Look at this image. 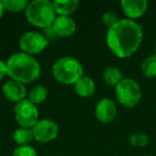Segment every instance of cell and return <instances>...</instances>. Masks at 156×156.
I'll list each match as a JSON object with an SVG mask.
<instances>
[{
  "mask_svg": "<svg viewBox=\"0 0 156 156\" xmlns=\"http://www.w3.org/2000/svg\"><path fill=\"white\" fill-rule=\"evenodd\" d=\"M142 41V27L137 22L127 18L119 20L115 26L108 29L106 34L108 48L121 59L133 56L139 49Z\"/></svg>",
  "mask_w": 156,
  "mask_h": 156,
  "instance_id": "cell-1",
  "label": "cell"
},
{
  "mask_svg": "<svg viewBox=\"0 0 156 156\" xmlns=\"http://www.w3.org/2000/svg\"><path fill=\"white\" fill-rule=\"evenodd\" d=\"M8 75L12 80L20 83H31L41 74V65L33 56L25 52L13 54L7 61Z\"/></svg>",
  "mask_w": 156,
  "mask_h": 156,
  "instance_id": "cell-2",
  "label": "cell"
},
{
  "mask_svg": "<svg viewBox=\"0 0 156 156\" xmlns=\"http://www.w3.org/2000/svg\"><path fill=\"white\" fill-rule=\"evenodd\" d=\"M25 14L31 25L42 29L51 26L57 17L54 3L49 0H33L28 3Z\"/></svg>",
  "mask_w": 156,
  "mask_h": 156,
  "instance_id": "cell-3",
  "label": "cell"
},
{
  "mask_svg": "<svg viewBox=\"0 0 156 156\" xmlns=\"http://www.w3.org/2000/svg\"><path fill=\"white\" fill-rule=\"evenodd\" d=\"M52 76L62 85H75L83 76V67L73 57H61L52 65Z\"/></svg>",
  "mask_w": 156,
  "mask_h": 156,
  "instance_id": "cell-4",
  "label": "cell"
},
{
  "mask_svg": "<svg viewBox=\"0 0 156 156\" xmlns=\"http://www.w3.org/2000/svg\"><path fill=\"white\" fill-rule=\"evenodd\" d=\"M115 96L122 106L133 108L137 106L142 98V91L139 83L132 78H124L115 87Z\"/></svg>",
  "mask_w": 156,
  "mask_h": 156,
  "instance_id": "cell-5",
  "label": "cell"
},
{
  "mask_svg": "<svg viewBox=\"0 0 156 156\" xmlns=\"http://www.w3.org/2000/svg\"><path fill=\"white\" fill-rule=\"evenodd\" d=\"M15 120L20 127L32 128L39 121V110L33 103L28 98L17 103L14 107Z\"/></svg>",
  "mask_w": 156,
  "mask_h": 156,
  "instance_id": "cell-6",
  "label": "cell"
},
{
  "mask_svg": "<svg viewBox=\"0 0 156 156\" xmlns=\"http://www.w3.org/2000/svg\"><path fill=\"white\" fill-rule=\"evenodd\" d=\"M49 44V41L44 34L37 31H28L20 39V47L23 52L34 56L42 52Z\"/></svg>",
  "mask_w": 156,
  "mask_h": 156,
  "instance_id": "cell-7",
  "label": "cell"
},
{
  "mask_svg": "<svg viewBox=\"0 0 156 156\" xmlns=\"http://www.w3.org/2000/svg\"><path fill=\"white\" fill-rule=\"evenodd\" d=\"M31 129L33 133V138L41 143H47L55 140L59 132L58 124L49 119L39 120Z\"/></svg>",
  "mask_w": 156,
  "mask_h": 156,
  "instance_id": "cell-8",
  "label": "cell"
},
{
  "mask_svg": "<svg viewBox=\"0 0 156 156\" xmlns=\"http://www.w3.org/2000/svg\"><path fill=\"white\" fill-rule=\"evenodd\" d=\"M118 108L115 103L110 98H102L95 107V115L102 123H110L115 119Z\"/></svg>",
  "mask_w": 156,
  "mask_h": 156,
  "instance_id": "cell-9",
  "label": "cell"
},
{
  "mask_svg": "<svg viewBox=\"0 0 156 156\" xmlns=\"http://www.w3.org/2000/svg\"><path fill=\"white\" fill-rule=\"evenodd\" d=\"M147 5L149 3L147 0H122L121 1L122 12L127 17V20H130L140 18L147 12Z\"/></svg>",
  "mask_w": 156,
  "mask_h": 156,
  "instance_id": "cell-10",
  "label": "cell"
},
{
  "mask_svg": "<svg viewBox=\"0 0 156 156\" xmlns=\"http://www.w3.org/2000/svg\"><path fill=\"white\" fill-rule=\"evenodd\" d=\"M2 94L8 101L17 104L24 101L28 93L24 83L10 79L2 86Z\"/></svg>",
  "mask_w": 156,
  "mask_h": 156,
  "instance_id": "cell-11",
  "label": "cell"
},
{
  "mask_svg": "<svg viewBox=\"0 0 156 156\" xmlns=\"http://www.w3.org/2000/svg\"><path fill=\"white\" fill-rule=\"evenodd\" d=\"M58 37H69L76 31V23L69 16H57L51 25Z\"/></svg>",
  "mask_w": 156,
  "mask_h": 156,
  "instance_id": "cell-12",
  "label": "cell"
},
{
  "mask_svg": "<svg viewBox=\"0 0 156 156\" xmlns=\"http://www.w3.org/2000/svg\"><path fill=\"white\" fill-rule=\"evenodd\" d=\"M74 87H75L76 93L79 96H81V98H90L95 92V83L89 76L83 75L74 85Z\"/></svg>",
  "mask_w": 156,
  "mask_h": 156,
  "instance_id": "cell-13",
  "label": "cell"
},
{
  "mask_svg": "<svg viewBox=\"0 0 156 156\" xmlns=\"http://www.w3.org/2000/svg\"><path fill=\"white\" fill-rule=\"evenodd\" d=\"M52 3L55 11L59 16H69L79 7L78 0H56Z\"/></svg>",
  "mask_w": 156,
  "mask_h": 156,
  "instance_id": "cell-14",
  "label": "cell"
},
{
  "mask_svg": "<svg viewBox=\"0 0 156 156\" xmlns=\"http://www.w3.org/2000/svg\"><path fill=\"white\" fill-rule=\"evenodd\" d=\"M103 79L105 83L110 87H117L123 80V74L117 66H108L103 72Z\"/></svg>",
  "mask_w": 156,
  "mask_h": 156,
  "instance_id": "cell-15",
  "label": "cell"
},
{
  "mask_svg": "<svg viewBox=\"0 0 156 156\" xmlns=\"http://www.w3.org/2000/svg\"><path fill=\"white\" fill-rule=\"evenodd\" d=\"M48 90L47 88H45L44 86L39 85L37 87H34L30 92L28 93V100L31 103L37 106V105L43 104L47 98Z\"/></svg>",
  "mask_w": 156,
  "mask_h": 156,
  "instance_id": "cell-16",
  "label": "cell"
},
{
  "mask_svg": "<svg viewBox=\"0 0 156 156\" xmlns=\"http://www.w3.org/2000/svg\"><path fill=\"white\" fill-rule=\"evenodd\" d=\"M33 139L34 138L31 128L20 127L13 133V140L20 145H29Z\"/></svg>",
  "mask_w": 156,
  "mask_h": 156,
  "instance_id": "cell-17",
  "label": "cell"
},
{
  "mask_svg": "<svg viewBox=\"0 0 156 156\" xmlns=\"http://www.w3.org/2000/svg\"><path fill=\"white\" fill-rule=\"evenodd\" d=\"M141 72L144 77L155 78L156 77V54L147 57L141 63Z\"/></svg>",
  "mask_w": 156,
  "mask_h": 156,
  "instance_id": "cell-18",
  "label": "cell"
},
{
  "mask_svg": "<svg viewBox=\"0 0 156 156\" xmlns=\"http://www.w3.org/2000/svg\"><path fill=\"white\" fill-rule=\"evenodd\" d=\"M27 0H3L2 5L5 11L12 12V13H20L22 11H26L28 5Z\"/></svg>",
  "mask_w": 156,
  "mask_h": 156,
  "instance_id": "cell-19",
  "label": "cell"
},
{
  "mask_svg": "<svg viewBox=\"0 0 156 156\" xmlns=\"http://www.w3.org/2000/svg\"><path fill=\"white\" fill-rule=\"evenodd\" d=\"M150 142V137L147 134H134L129 137V143L132 147H143Z\"/></svg>",
  "mask_w": 156,
  "mask_h": 156,
  "instance_id": "cell-20",
  "label": "cell"
},
{
  "mask_svg": "<svg viewBox=\"0 0 156 156\" xmlns=\"http://www.w3.org/2000/svg\"><path fill=\"white\" fill-rule=\"evenodd\" d=\"M13 156H37V153L31 145H18L13 151Z\"/></svg>",
  "mask_w": 156,
  "mask_h": 156,
  "instance_id": "cell-21",
  "label": "cell"
},
{
  "mask_svg": "<svg viewBox=\"0 0 156 156\" xmlns=\"http://www.w3.org/2000/svg\"><path fill=\"white\" fill-rule=\"evenodd\" d=\"M102 22H103V24L106 27H108V29H109L112 26H115V25L119 22V18H118L117 14L112 13V12H106V13L103 14Z\"/></svg>",
  "mask_w": 156,
  "mask_h": 156,
  "instance_id": "cell-22",
  "label": "cell"
},
{
  "mask_svg": "<svg viewBox=\"0 0 156 156\" xmlns=\"http://www.w3.org/2000/svg\"><path fill=\"white\" fill-rule=\"evenodd\" d=\"M44 33H45V34H44V37H45L49 42L54 41V40H56L57 37H58V35H57V33L55 32L52 26H49V27H47V28L44 29Z\"/></svg>",
  "mask_w": 156,
  "mask_h": 156,
  "instance_id": "cell-23",
  "label": "cell"
},
{
  "mask_svg": "<svg viewBox=\"0 0 156 156\" xmlns=\"http://www.w3.org/2000/svg\"><path fill=\"white\" fill-rule=\"evenodd\" d=\"M8 74V69H7V62L0 60V80L5 77Z\"/></svg>",
  "mask_w": 156,
  "mask_h": 156,
  "instance_id": "cell-24",
  "label": "cell"
},
{
  "mask_svg": "<svg viewBox=\"0 0 156 156\" xmlns=\"http://www.w3.org/2000/svg\"><path fill=\"white\" fill-rule=\"evenodd\" d=\"M5 8H3V5H2V1H0V20H1V17H2L3 13H5Z\"/></svg>",
  "mask_w": 156,
  "mask_h": 156,
  "instance_id": "cell-25",
  "label": "cell"
},
{
  "mask_svg": "<svg viewBox=\"0 0 156 156\" xmlns=\"http://www.w3.org/2000/svg\"><path fill=\"white\" fill-rule=\"evenodd\" d=\"M155 54H156V45H155Z\"/></svg>",
  "mask_w": 156,
  "mask_h": 156,
  "instance_id": "cell-26",
  "label": "cell"
},
{
  "mask_svg": "<svg viewBox=\"0 0 156 156\" xmlns=\"http://www.w3.org/2000/svg\"><path fill=\"white\" fill-rule=\"evenodd\" d=\"M144 156H152V155H144Z\"/></svg>",
  "mask_w": 156,
  "mask_h": 156,
  "instance_id": "cell-27",
  "label": "cell"
}]
</instances>
